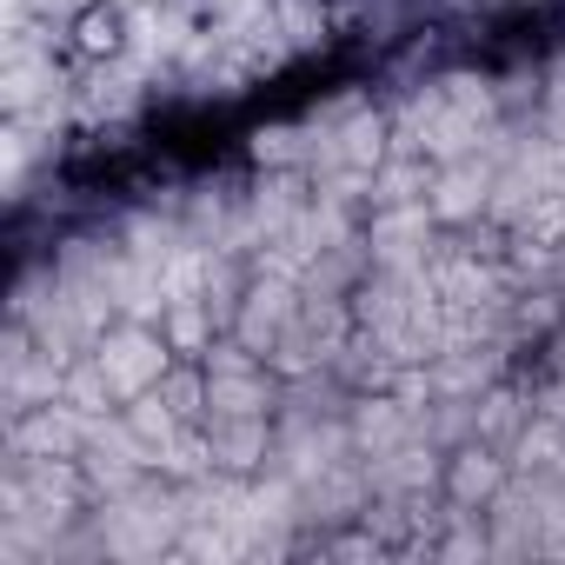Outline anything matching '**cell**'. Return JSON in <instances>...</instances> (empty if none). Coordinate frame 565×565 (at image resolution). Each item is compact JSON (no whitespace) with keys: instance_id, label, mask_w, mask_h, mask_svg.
<instances>
[{"instance_id":"cell-1","label":"cell","mask_w":565,"mask_h":565,"mask_svg":"<svg viewBox=\"0 0 565 565\" xmlns=\"http://www.w3.org/2000/svg\"><path fill=\"white\" fill-rule=\"evenodd\" d=\"M67 47L81 61H114L127 47V14H120V0H81L74 21H67Z\"/></svg>"},{"instance_id":"cell-3","label":"cell","mask_w":565,"mask_h":565,"mask_svg":"<svg viewBox=\"0 0 565 565\" xmlns=\"http://www.w3.org/2000/svg\"><path fill=\"white\" fill-rule=\"evenodd\" d=\"M160 340H167V353H180V360L206 353V327H200V313H193V307L167 313V320H160Z\"/></svg>"},{"instance_id":"cell-2","label":"cell","mask_w":565,"mask_h":565,"mask_svg":"<svg viewBox=\"0 0 565 565\" xmlns=\"http://www.w3.org/2000/svg\"><path fill=\"white\" fill-rule=\"evenodd\" d=\"M499 479H505V466H499L486 446H472V452L452 459V499H466V505H472V499H492Z\"/></svg>"}]
</instances>
